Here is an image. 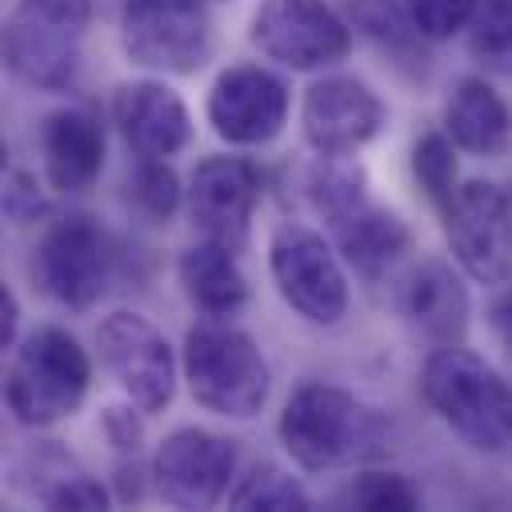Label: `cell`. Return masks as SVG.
Here are the masks:
<instances>
[{
  "label": "cell",
  "instance_id": "cell-12",
  "mask_svg": "<svg viewBox=\"0 0 512 512\" xmlns=\"http://www.w3.org/2000/svg\"><path fill=\"white\" fill-rule=\"evenodd\" d=\"M388 120L384 100L348 72L336 76H320L308 84L304 100H300V132L304 144L320 156H352L360 152L368 140L380 136Z\"/></svg>",
  "mask_w": 512,
  "mask_h": 512
},
{
  "label": "cell",
  "instance_id": "cell-30",
  "mask_svg": "<svg viewBox=\"0 0 512 512\" xmlns=\"http://www.w3.org/2000/svg\"><path fill=\"white\" fill-rule=\"evenodd\" d=\"M40 500L48 508H108L112 496L88 472H64V476H56V484H48L40 492Z\"/></svg>",
  "mask_w": 512,
  "mask_h": 512
},
{
  "label": "cell",
  "instance_id": "cell-2",
  "mask_svg": "<svg viewBox=\"0 0 512 512\" xmlns=\"http://www.w3.org/2000/svg\"><path fill=\"white\" fill-rule=\"evenodd\" d=\"M424 404L476 452H504L512 444V388L508 380L468 352L440 344L420 368Z\"/></svg>",
  "mask_w": 512,
  "mask_h": 512
},
{
  "label": "cell",
  "instance_id": "cell-6",
  "mask_svg": "<svg viewBox=\"0 0 512 512\" xmlns=\"http://www.w3.org/2000/svg\"><path fill=\"white\" fill-rule=\"evenodd\" d=\"M120 44L136 68L192 76L216 56V20L204 0H128L120 12Z\"/></svg>",
  "mask_w": 512,
  "mask_h": 512
},
{
  "label": "cell",
  "instance_id": "cell-28",
  "mask_svg": "<svg viewBox=\"0 0 512 512\" xmlns=\"http://www.w3.org/2000/svg\"><path fill=\"white\" fill-rule=\"evenodd\" d=\"M340 500L348 508H372V512H380V508H388V512L420 508V492L404 476H396V472H360L340 492Z\"/></svg>",
  "mask_w": 512,
  "mask_h": 512
},
{
  "label": "cell",
  "instance_id": "cell-16",
  "mask_svg": "<svg viewBox=\"0 0 512 512\" xmlns=\"http://www.w3.org/2000/svg\"><path fill=\"white\" fill-rule=\"evenodd\" d=\"M112 124L140 160H168L192 136L188 104L164 80H132L112 96Z\"/></svg>",
  "mask_w": 512,
  "mask_h": 512
},
{
  "label": "cell",
  "instance_id": "cell-5",
  "mask_svg": "<svg viewBox=\"0 0 512 512\" xmlns=\"http://www.w3.org/2000/svg\"><path fill=\"white\" fill-rule=\"evenodd\" d=\"M92 24V0H16L4 20V60L40 92L72 88Z\"/></svg>",
  "mask_w": 512,
  "mask_h": 512
},
{
  "label": "cell",
  "instance_id": "cell-1",
  "mask_svg": "<svg viewBox=\"0 0 512 512\" xmlns=\"http://www.w3.org/2000/svg\"><path fill=\"white\" fill-rule=\"evenodd\" d=\"M276 432L288 456L308 472L380 460L392 436L388 420L372 404L324 380H308L288 396Z\"/></svg>",
  "mask_w": 512,
  "mask_h": 512
},
{
  "label": "cell",
  "instance_id": "cell-24",
  "mask_svg": "<svg viewBox=\"0 0 512 512\" xmlns=\"http://www.w3.org/2000/svg\"><path fill=\"white\" fill-rule=\"evenodd\" d=\"M308 200L312 208L332 224L344 212H352L356 204L368 200L364 192V172L348 164V156H320L308 172Z\"/></svg>",
  "mask_w": 512,
  "mask_h": 512
},
{
  "label": "cell",
  "instance_id": "cell-33",
  "mask_svg": "<svg viewBox=\"0 0 512 512\" xmlns=\"http://www.w3.org/2000/svg\"><path fill=\"white\" fill-rule=\"evenodd\" d=\"M488 328L500 340V348L512 356V288H504L492 304H488Z\"/></svg>",
  "mask_w": 512,
  "mask_h": 512
},
{
  "label": "cell",
  "instance_id": "cell-29",
  "mask_svg": "<svg viewBox=\"0 0 512 512\" xmlns=\"http://www.w3.org/2000/svg\"><path fill=\"white\" fill-rule=\"evenodd\" d=\"M404 8L424 40H448L460 28H468L480 0H404Z\"/></svg>",
  "mask_w": 512,
  "mask_h": 512
},
{
  "label": "cell",
  "instance_id": "cell-23",
  "mask_svg": "<svg viewBox=\"0 0 512 512\" xmlns=\"http://www.w3.org/2000/svg\"><path fill=\"white\" fill-rule=\"evenodd\" d=\"M468 52L492 76H512V0H480L468 20Z\"/></svg>",
  "mask_w": 512,
  "mask_h": 512
},
{
  "label": "cell",
  "instance_id": "cell-13",
  "mask_svg": "<svg viewBox=\"0 0 512 512\" xmlns=\"http://www.w3.org/2000/svg\"><path fill=\"white\" fill-rule=\"evenodd\" d=\"M236 440L208 428H176L152 456V484L172 508H212L236 476Z\"/></svg>",
  "mask_w": 512,
  "mask_h": 512
},
{
  "label": "cell",
  "instance_id": "cell-34",
  "mask_svg": "<svg viewBox=\"0 0 512 512\" xmlns=\"http://www.w3.org/2000/svg\"><path fill=\"white\" fill-rule=\"evenodd\" d=\"M16 328H20V300H16L12 288H4V292H0V348L12 352V348L20 344Z\"/></svg>",
  "mask_w": 512,
  "mask_h": 512
},
{
  "label": "cell",
  "instance_id": "cell-4",
  "mask_svg": "<svg viewBox=\"0 0 512 512\" xmlns=\"http://www.w3.org/2000/svg\"><path fill=\"white\" fill-rule=\"evenodd\" d=\"M184 380L200 408L224 420H252L272 388L260 344L236 324H196L184 336Z\"/></svg>",
  "mask_w": 512,
  "mask_h": 512
},
{
  "label": "cell",
  "instance_id": "cell-10",
  "mask_svg": "<svg viewBox=\"0 0 512 512\" xmlns=\"http://www.w3.org/2000/svg\"><path fill=\"white\" fill-rule=\"evenodd\" d=\"M100 364L120 392L144 412H164L176 396V356L164 332L140 312H112L96 328Z\"/></svg>",
  "mask_w": 512,
  "mask_h": 512
},
{
  "label": "cell",
  "instance_id": "cell-9",
  "mask_svg": "<svg viewBox=\"0 0 512 512\" xmlns=\"http://www.w3.org/2000/svg\"><path fill=\"white\" fill-rule=\"evenodd\" d=\"M32 276L40 292L60 308H72V312L92 308L104 296L112 276V244L104 228L88 216L52 220L36 244Z\"/></svg>",
  "mask_w": 512,
  "mask_h": 512
},
{
  "label": "cell",
  "instance_id": "cell-20",
  "mask_svg": "<svg viewBox=\"0 0 512 512\" xmlns=\"http://www.w3.org/2000/svg\"><path fill=\"white\" fill-rule=\"evenodd\" d=\"M176 280H180L188 304L200 308L204 316L224 320L248 304V276L236 260V248H228L220 240H200V244L184 248L176 260Z\"/></svg>",
  "mask_w": 512,
  "mask_h": 512
},
{
  "label": "cell",
  "instance_id": "cell-18",
  "mask_svg": "<svg viewBox=\"0 0 512 512\" xmlns=\"http://www.w3.org/2000/svg\"><path fill=\"white\" fill-rule=\"evenodd\" d=\"M400 312L420 336H428L440 348V344H464L472 308L460 272L448 260L428 256L408 272L400 288Z\"/></svg>",
  "mask_w": 512,
  "mask_h": 512
},
{
  "label": "cell",
  "instance_id": "cell-14",
  "mask_svg": "<svg viewBox=\"0 0 512 512\" xmlns=\"http://www.w3.org/2000/svg\"><path fill=\"white\" fill-rule=\"evenodd\" d=\"M208 124L236 148L268 144L288 124V84L260 64H232L208 88Z\"/></svg>",
  "mask_w": 512,
  "mask_h": 512
},
{
  "label": "cell",
  "instance_id": "cell-22",
  "mask_svg": "<svg viewBox=\"0 0 512 512\" xmlns=\"http://www.w3.org/2000/svg\"><path fill=\"white\" fill-rule=\"evenodd\" d=\"M232 508H268V512H308L312 496L304 492V484L276 468V464H252L248 476H240V484L228 492Z\"/></svg>",
  "mask_w": 512,
  "mask_h": 512
},
{
  "label": "cell",
  "instance_id": "cell-27",
  "mask_svg": "<svg viewBox=\"0 0 512 512\" xmlns=\"http://www.w3.org/2000/svg\"><path fill=\"white\" fill-rule=\"evenodd\" d=\"M128 192L132 204L152 220H168L180 208V180L168 160H140L128 180Z\"/></svg>",
  "mask_w": 512,
  "mask_h": 512
},
{
  "label": "cell",
  "instance_id": "cell-7",
  "mask_svg": "<svg viewBox=\"0 0 512 512\" xmlns=\"http://www.w3.org/2000/svg\"><path fill=\"white\" fill-rule=\"evenodd\" d=\"M340 260L344 256L304 224H280L268 240V268L280 300L320 328L340 324L348 312V276Z\"/></svg>",
  "mask_w": 512,
  "mask_h": 512
},
{
  "label": "cell",
  "instance_id": "cell-8",
  "mask_svg": "<svg viewBox=\"0 0 512 512\" xmlns=\"http://www.w3.org/2000/svg\"><path fill=\"white\" fill-rule=\"evenodd\" d=\"M248 40L292 72H316L352 52V24L324 0H260Z\"/></svg>",
  "mask_w": 512,
  "mask_h": 512
},
{
  "label": "cell",
  "instance_id": "cell-35",
  "mask_svg": "<svg viewBox=\"0 0 512 512\" xmlns=\"http://www.w3.org/2000/svg\"><path fill=\"white\" fill-rule=\"evenodd\" d=\"M204 4H208V0H204ZM212 4H216V0H212Z\"/></svg>",
  "mask_w": 512,
  "mask_h": 512
},
{
  "label": "cell",
  "instance_id": "cell-31",
  "mask_svg": "<svg viewBox=\"0 0 512 512\" xmlns=\"http://www.w3.org/2000/svg\"><path fill=\"white\" fill-rule=\"evenodd\" d=\"M140 412V408H136ZM132 408H104V416H100V424H104V436L116 444V448H124V452H136L140 448V440H144V424H140V416H136Z\"/></svg>",
  "mask_w": 512,
  "mask_h": 512
},
{
  "label": "cell",
  "instance_id": "cell-26",
  "mask_svg": "<svg viewBox=\"0 0 512 512\" xmlns=\"http://www.w3.org/2000/svg\"><path fill=\"white\" fill-rule=\"evenodd\" d=\"M412 176L436 208H444L452 200L460 180H456V144L448 132H424L412 144Z\"/></svg>",
  "mask_w": 512,
  "mask_h": 512
},
{
  "label": "cell",
  "instance_id": "cell-25",
  "mask_svg": "<svg viewBox=\"0 0 512 512\" xmlns=\"http://www.w3.org/2000/svg\"><path fill=\"white\" fill-rule=\"evenodd\" d=\"M352 20L384 48V52H396L404 60H416L424 64V52L416 56V40H424L408 16V8H396L392 0H352Z\"/></svg>",
  "mask_w": 512,
  "mask_h": 512
},
{
  "label": "cell",
  "instance_id": "cell-32",
  "mask_svg": "<svg viewBox=\"0 0 512 512\" xmlns=\"http://www.w3.org/2000/svg\"><path fill=\"white\" fill-rule=\"evenodd\" d=\"M4 212L12 220H28L40 212V192H36V180L28 172H12L8 176V188H4Z\"/></svg>",
  "mask_w": 512,
  "mask_h": 512
},
{
  "label": "cell",
  "instance_id": "cell-15",
  "mask_svg": "<svg viewBox=\"0 0 512 512\" xmlns=\"http://www.w3.org/2000/svg\"><path fill=\"white\" fill-rule=\"evenodd\" d=\"M260 192L264 180L248 156H204L188 180L192 224L204 232V240H220L240 252L248 244Z\"/></svg>",
  "mask_w": 512,
  "mask_h": 512
},
{
  "label": "cell",
  "instance_id": "cell-21",
  "mask_svg": "<svg viewBox=\"0 0 512 512\" xmlns=\"http://www.w3.org/2000/svg\"><path fill=\"white\" fill-rule=\"evenodd\" d=\"M444 132L472 156H500L512 144V116L484 76H464L444 104Z\"/></svg>",
  "mask_w": 512,
  "mask_h": 512
},
{
  "label": "cell",
  "instance_id": "cell-11",
  "mask_svg": "<svg viewBox=\"0 0 512 512\" xmlns=\"http://www.w3.org/2000/svg\"><path fill=\"white\" fill-rule=\"evenodd\" d=\"M456 264L480 284L512 276V204L492 180H464L440 208Z\"/></svg>",
  "mask_w": 512,
  "mask_h": 512
},
{
  "label": "cell",
  "instance_id": "cell-17",
  "mask_svg": "<svg viewBox=\"0 0 512 512\" xmlns=\"http://www.w3.org/2000/svg\"><path fill=\"white\" fill-rule=\"evenodd\" d=\"M104 124L92 108L72 104L56 108L44 116L40 128V156H44V176L56 192H84L96 184L104 168Z\"/></svg>",
  "mask_w": 512,
  "mask_h": 512
},
{
  "label": "cell",
  "instance_id": "cell-3",
  "mask_svg": "<svg viewBox=\"0 0 512 512\" xmlns=\"http://www.w3.org/2000/svg\"><path fill=\"white\" fill-rule=\"evenodd\" d=\"M92 384V360L80 340L56 324L28 332L12 348L4 376V404L24 428H48L72 416Z\"/></svg>",
  "mask_w": 512,
  "mask_h": 512
},
{
  "label": "cell",
  "instance_id": "cell-19",
  "mask_svg": "<svg viewBox=\"0 0 512 512\" xmlns=\"http://www.w3.org/2000/svg\"><path fill=\"white\" fill-rule=\"evenodd\" d=\"M332 240H336V252L344 256V264L364 280H380L412 248L408 224L392 208H380L372 200H364L352 212H344L340 220H332Z\"/></svg>",
  "mask_w": 512,
  "mask_h": 512
}]
</instances>
